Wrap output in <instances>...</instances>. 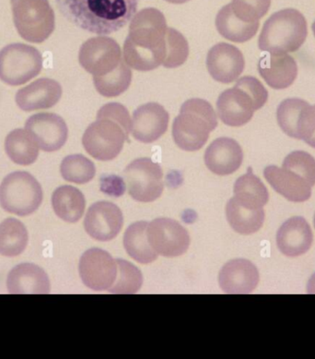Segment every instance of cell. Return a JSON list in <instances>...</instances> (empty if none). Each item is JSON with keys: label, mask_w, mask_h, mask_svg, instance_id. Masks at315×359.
I'll use <instances>...</instances> for the list:
<instances>
[{"label": "cell", "mask_w": 315, "mask_h": 359, "mask_svg": "<svg viewBox=\"0 0 315 359\" xmlns=\"http://www.w3.org/2000/svg\"><path fill=\"white\" fill-rule=\"evenodd\" d=\"M264 176L278 194L293 203H303L312 196V187L299 175L287 169L270 165Z\"/></svg>", "instance_id": "25"}, {"label": "cell", "mask_w": 315, "mask_h": 359, "mask_svg": "<svg viewBox=\"0 0 315 359\" xmlns=\"http://www.w3.org/2000/svg\"><path fill=\"white\" fill-rule=\"evenodd\" d=\"M132 125L115 116L97 113V121L88 127L83 144L88 154L99 161H111L121 153L130 141Z\"/></svg>", "instance_id": "6"}, {"label": "cell", "mask_w": 315, "mask_h": 359, "mask_svg": "<svg viewBox=\"0 0 315 359\" xmlns=\"http://www.w3.org/2000/svg\"><path fill=\"white\" fill-rule=\"evenodd\" d=\"M167 22L162 11L147 8L131 20L124 43V60L139 72L153 71L167 57Z\"/></svg>", "instance_id": "1"}, {"label": "cell", "mask_w": 315, "mask_h": 359, "mask_svg": "<svg viewBox=\"0 0 315 359\" xmlns=\"http://www.w3.org/2000/svg\"><path fill=\"white\" fill-rule=\"evenodd\" d=\"M259 22H245L233 13L232 5L227 4L218 11L216 27L220 36L234 43H244L258 33Z\"/></svg>", "instance_id": "26"}, {"label": "cell", "mask_w": 315, "mask_h": 359, "mask_svg": "<svg viewBox=\"0 0 315 359\" xmlns=\"http://www.w3.org/2000/svg\"><path fill=\"white\" fill-rule=\"evenodd\" d=\"M278 123L288 136L307 141L315 130V108L302 99L282 101L276 111Z\"/></svg>", "instance_id": "13"}, {"label": "cell", "mask_w": 315, "mask_h": 359, "mask_svg": "<svg viewBox=\"0 0 315 359\" xmlns=\"http://www.w3.org/2000/svg\"><path fill=\"white\" fill-rule=\"evenodd\" d=\"M243 160V149L240 144L227 137L215 140L205 153L206 168L218 176L234 173L241 168Z\"/></svg>", "instance_id": "20"}, {"label": "cell", "mask_w": 315, "mask_h": 359, "mask_svg": "<svg viewBox=\"0 0 315 359\" xmlns=\"http://www.w3.org/2000/svg\"><path fill=\"white\" fill-rule=\"evenodd\" d=\"M124 217L118 205L109 201H99L88 210L84 227L92 238L110 241L120 233Z\"/></svg>", "instance_id": "16"}, {"label": "cell", "mask_w": 315, "mask_h": 359, "mask_svg": "<svg viewBox=\"0 0 315 359\" xmlns=\"http://www.w3.org/2000/svg\"><path fill=\"white\" fill-rule=\"evenodd\" d=\"M233 13L245 22H259L270 11L271 0H232Z\"/></svg>", "instance_id": "38"}, {"label": "cell", "mask_w": 315, "mask_h": 359, "mask_svg": "<svg viewBox=\"0 0 315 359\" xmlns=\"http://www.w3.org/2000/svg\"><path fill=\"white\" fill-rule=\"evenodd\" d=\"M307 34V22L302 13L294 8H286L274 13L265 22L258 46L267 53H290L299 50Z\"/></svg>", "instance_id": "5"}, {"label": "cell", "mask_w": 315, "mask_h": 359, "mask_svg": "<svg viewBox=\"0 0 315 359\" xmlns=\"http://www.w3.org/2000/svg\"><path fill=\"white\" fill-rule=\"evenodd\" d=\"M14 25L22 39L45 42L55 30V13L48 0H10Z\"/></svg>", "instance_id": "7"}, {"label": "cell", "mask_w": 315, "mask_h": 359, "mask_svg": "<svg viewBox=\"0 0 315 359\" xmlns=\"http://www.w3.org/2000/svg\"><path fill=\"white\" fill-rule=\"evenodd\" d=\"M147 236L157 254L167 258L183 255L190 245L188 230L170 218H158L151 222L148 224Z\"/></svg>", "instance_id": "12"}, {"label": "cell", "mask_w": 315, "mask_h": 359, "mask_svg": "<svg viewBox=\"0 0 315 359\" xmlns=\"http://www.w3.org/2000/svg\"><path fill=\"white\" fill-rule=\"evenodd\" d=\"M25 130L34 137L41 150L48 153L60 150L69 136L65 121L52 113H38L30 116L26 121Z\"/></svg>", "instance_id": "15"}, {"label": "cell", "mask_w": 315, "mask_h": 359, "mask_svg": "<svg viewBox=\"0 0 315 359\" xmlns=\"http://www.w3.org/2000/svg\"><path fill=\"white\" fill-rule=\"evenodd\" d=\"M116 264L118 276L108 291L113 294H136L142 287L141 271L135 265L124 259H116Z\"/></svg>", "instance_id": "35"}, {"label": "cell", "mask_w": 315, "mask_h": 359, "mask_svg": "<svg viewBox=\"0 0 315 359\" xmlns=\"http://www.w3.org/2000/svg\"><path fill=\"white\" fill-rule=\"evenodd\" d=\"M267 90L255 77L239 79L235 86L224 90L218 98L217 114L230 127H241L252 119L255 111L267 103Z\"/></svg>", "instance_id": "3"}, {"label": "cell", "mask_w": 315, "mask_h": 359, "mask_svg": "<svg viewBox=\"0 0 315 359\" xmlns=\"http://www.w3.org/2000/svg\"><path fill=\"white\" fill-rule=\"evenodd\" d=\"M217 126V114L208 101L189 99L183 103L174 121L175 144L183 151L200 150L208 142L210 133Z\"/></svg>", "instance_id": "4"}, {"label": "cell", "mask_w": 315, "mask_h": 359, "mask_svg": "<svg viewBox=\"0 0 315 359\" xmlns=\"http://www.w3.org/2000/svg\"><path fill=\"white\" fill-rule=\"evenodd\" d=\"M282 168L299 175L311 187L315 185V159L310 154L303 151H293L284 159Z\"/></svg>", "instance_id": "36"}, {"label": "cell", "mask_w": 315, "mask_h": 359, "mask_svg": "<svg viewBox=\"0 0 315 359\" xmlns=\"http://www.w3.org/2000/svg\"><path fill=\"white\" fill-rule=\"evenodd\" d=\"M165 1L172 3V4H183V3L190 1V0H165Z\"/></svg>", "instance_id": "41"}, {"label": "cell", "mask_w": 315, "mask_h": 359, "mask_svg": "<svg viewBox=\"0 0 315 359\" xmlns=\"http://www.w3.org/2000/svg\"><path fill=\"white\" fill-rule=\"evenodd\" d=\"M55 215L68 223L80 220L85 211L86 201L83 192L72 186H62L55 189L52 197Z\"/></svg>", "instance_id": "27"}, {"label": "cell", "mask_w": 315, "mask_h": 359, "mask_svg": "<svg viewBox=\"0 0 315 359\" xmlns=\"http://www.w3.org/2000/svg\"><path fill=\"white\" fill-rule=\"evenodd\" d=\"M314 241L310 224L304 218L295 216L280 226L276 233V244L285 256L294 258L308 252Z\"/></svg>", "instance_id": "21"}, {"label": "cell", "mask_w": 315, "mask_h": 359, "mask_svg": "<svg viewBox=\"0 0 315 359\" xmlns=\"http://www.w3.org/2000/svg\"><path fill=\"white\" fill-rule=\"evenodd\" d=\"M42 69V54L34 46L11 43L0 51V80L8 86L27 83L36 77Z\"/></svg>", "instance_id": "9"}, {"label": "cell", "mask_w": 315, "mask_h": 359, "mask_svg": "<svg viewBox=\"0 0 315 359\" xmlns=\"http://www.w3.org/2000/svg\"><path fill=\"white\" fill-rule=\"evenodd\" d=\"M7 287L10 294H46L50 292V281L42 268L33 264H22L8 273Z\"/></svg>", "instance_id": "24"}, {"label": "cell", "mask_w": 315, "mask_h": 359, "mask_svg": "<svg viewBox=\"0 0 315 359\" xmlns=\"http://www.w3.org/2000/svg\"><path fill=\"white\" fill-rule=\"evenodd\" d=\"M189 46L188 41L180 32L174 28L167 31V57L162 66L168 69L178 68L188 60Z\"/></svg>", "instance_id": "37"}, {"label": "cell", "mask_w": 315, "mask_h": 359, "mask_svg": "<svg viewBox=\"0 0 315 359\" xmlns=\"http://www.w3.org/2000/svg\"><path fill=\"white\" fill-rule=\"evenodd\" d=\"M226 215L232 229L244 236L258 232L265 222V212L262 208H246L239 203L234 197L230 198L227 204Z\"/></svg>", "instance_id": "29"}, {"label": "cell", "mask_w": 315, "mask_h": 359, "mask_svg": "<svg viewBox=\"0 0 315 359\" xmlns=\"http://www.w3.org/2000/svg\"><path fill=\"white\" fill-rule=\"evenodd\" d=\"M28 244V232L22 222L8 218L0 224V254L16 257L24 252Z\"/></svg>", "instance_id": "32"}, {"label": "cell", "mask_w": 315, "mask_h": 359, "mask_svg": "<svg viewBox=\"0 0 315 359\" xmlns=\"http://www.w3.org/2000/svg\"><path fill=\"white\" fill-rule=\"evenodd\" d=\"M307 293L315 294V273H314L310 280H309L307 285Z\"/></svg>", "instance_id": "39"}, {"label": "cell", "mask_w": 315, "mask_h": 359, "mask_svg": "<svg viewBox=\"0 0 315 359\" xmlns=\"http://www.w3.org/2000/svg\"><path fill=\"white\" fill-rule=\"evenodd\" d=\"M258 72L271 88L284 90L295 81L298 65L290 55L268 53L259 60Z\"/></svg>", "instance_id": "23"}, {"label": "cell", "mask_w": 315, "mask_h": 359, "mask_svg": "<svg viewBox=\"0 0 315 359\" xmlns=\"http://www.w3.org/2000/svg\"><path fill=\"white\" fill-rule=\"evenodd\" d=\"M218 283L227 294L252 293L259 283L258 268L247 259H232L221 269Z\"/></svg>", "instance_id": "19"}, {"label": "cell", "mask_w": 315, "mask_h": 359, "mask_svg": "<svg viewBox=\"0 0 315 359\" xmlns=\"http://www.w3.org/2000/svg\"><path fill=\"white\" fill-rule=\"evenodd\" d=\"M80 274L83 284L95 291L108 290L118 276V264L101 249L87 250L80 258Z\"/></svg>", "instance_id": "14"}, {"label": "cell", "mask_w": 315, "mask_h": 359, "mask_svg": "<svg viewBox=\"0 0 315 359\" xmlns=\"http://www.w3.org/2000/svg\"><path fill=\"white\" fill-rule=\"evenodd\" d=\"M147 229V222H136L128 227L124 236V246L128 255L141 264H151L158 257L148 241Z\"/></svg>", "instance_id": "31"}, {"label": "cell", "mask_w": 315, "mask_h": 359, "mask_svg": "<svg viewBox=\"0 0 315 359\" xmlns=\"http://www.w3.org/2000/svg\"><path fill=\"white\" fill-rule=\"evenodd\" d=\"M170 116L165 108L157 103H148L136 108L132 116L131 133L143 144L156 142L166 133Z\"/></svg>", "instance_id": "18"}, {"label": "cell", "mask_w": 315, "mask_h": 359, "mask_svg": "<svg viewBox=\"0 0 315 359\" xmlns=\"http://www.w3.org/2000/svg\"><path fill=\"white\" fill-rule=\"evenodd\" d=\"M314 108H315V106H314ZM305 142L308 145H310L311 147L315 148V130H314V133L313 135H312L310 137V138H309L307 140V141H306Z\"/></svg>", "instance_id": "40"}, {"label": "cell", "mask_w": 315, "mask_h": 359, "mask_svg": "<svg viewBox=\"0 0 315 359\" xmlns=\"http://www.w3.org/2000/svg\"><path fill=\"white\" fill-rule=\"evenodd\" d=\"M62 96V87L52 79H39L18 90L16 103L18 107L26 112L48 109L59 102Z\"/></svg>", "instance_id": "22"}, {"label": "cell", "mask_w": 315, "mask_h": 359, "mask_svg": "<svg viewBox=\"0 0 315 359\" xmlns=\"http://www.w3.org/2000/svg\"><path fill=\"white\" fill-rule=\"evenodd\" d=\"M314 227H315V215H314Z\"/></svg>", "instance_id": "43"}, {"label": "cell", "mask_w": 315, "mask_h": 359, "mask_svg": "<svg viewBox=\"0 0 315 359\" xmlns=\"http://www.w3.org/2000/svg\"><path fill=\"white\" fill-rule=\"evenodd\" d=\"M312 29H313L314 34L315 36V20L314 22L313 23V26H312Z\"/></svg>", "instance_id": "42"}, {"label": "cell", "mask_w": 315, "mask_h": 359, "mask_svg": "<svg viewBox=\"0 0 315 359\" xmlns=\"http://www.w3.org/2000/svg\"><path fill=\"white\" fill-rule=\"evenodd\" d=\"M63 179L69 182L86 184L94 177V163L83 154H73L64 158L60 166Z\"/></svg>", "instance_id": "34"}, {"label": "cell", "mask_w": 315, "mask_h": 359, "mask_svg": "<svg viewBox=\"0 0 315 359\" xmlns=\"http://www.w3.org/2000/svg\"><path fill=\"white\" fill-rule=\"evenodd\" d=\"M60 13L89 33L107 36L125 27L138 11L139 0H55Z\"/></svg>", "instance_id": "2"}, {"label": "cell", "mask_w": 315, "mask_h": 359, "mask_svg": "<svg viewBox=\"0 0 315 359\" xmlns=\"http://www.w3.org/2000/svg\"><path fill=\"white\" fill-rule=\"evenodd\" d=\"M42 201V187L28 172H13L0 185V205L10 214L30 215L39 208Z\"/></svg>", "instance_id": "8"}, {"label": "cell", "mask_w": 315, "mask_h": 359, "mask_svg": "<svg viewBox=\"0 0 315 359\" xmlns=\"http://www.w3.org/2000/svg\"><path fill=\"white\" fill-rule=\"evenodd\" d=\"M206 67L215 81L221 83H232L244 72V55L240 49L230 43H217L209 51Z\"/></svg>", "instance_id": "17"}, {"label": "cell", "mask_w": 315, "mask_h": 359, "mask_svg": "<svg viewBox=\"0 0 315 359\" xmlns=\"http://www.w3.org/2000/svg\"><path fill=\"white\" fill-rule=\"evenodd\" d=\"M132 72L124 58L118 68L102 77H93L96 90L105 97H115L122 95L130 86Z\"/></svg>", "instance_id": "33"}, {"label": "cell", "mask_w": 315, "mask_h": 359, "mask_svg": "<svg viewBox=\"0 0 315 359\" xmlns=\"http://www.w3.org/2000/svg\"><path fill=\"white\" fill-rule=\"evenodd\" d=\"M39 145L28 130L17 128L5 140V151L11 161L20 165H30L39 156Z\"/></svg>", "instance_id": "28"}, {"label": "cell", "mask_w": 315, "mask_h": 359, "mask_svg": "<svg viewBox=\"0 0 315 359\" xmlns=\"http://www.w3.org/2000/svg\"><path fill=\"white\" fill-rule=\"evenodd\" d=\"M122 176L128 194L140 203L156 201L164 189L162 169L150 158L134 160L125 168Z\"/></svg>", "instance_id": "10"}, {"label": "cell", "mask_w": 315, "mask_h": 359, "mask_svg": "<svg viewBox=\"0 0 315 359\" xmlns=\"http://www.w3.org/2000/svg\"><path fill=\"white\" fill-rule=\"evenodd\" d=\"M234 195L239 203L253 210L262 208L270 200L267 187L251 169L236 181Z\"/></svg>", "instance_id": "30"}, {"label": "cell", "mask_w": 315, "mask_h": 359, "mask_svg": "<svg viewBox=\"0 0 315 359\" xmlns=\"http://www.w3.org/2000/svg\"><path fill=\"white\" fill-rule=\"evenodd\" d=\"M78 60L93 77H102L115 71L122 60L120 46L104 36L90 38L81 46Z\"/></svg>", "instance_id": "11"}]
</instances>
